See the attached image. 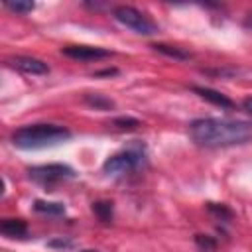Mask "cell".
<instances>
[{"label":"cell","instance_id":"obj_19","mask_svg":"<svg viewBox=\"0 0 252 252\" xmlns=\"http://www.w3.org/2000/svg\"><path fill=\"white\" fill-rule=\"evenodd\" d=\"M242 108L252 116V96H248V98H244V102H242Z\"/></svg>","mask_w":252,"mask_h":252},{"label":"cell","instance_id":"obj_4","mask_svg":"<svg viewBox=\"0 0 252 252\" xmlns=\"http://www.w3.org/2000/svg\"><path fill=\"white\" fill-rule=\"evenodd\" d=\"M112 16H114L116 22H120L122 26L130 28L132 32H136L140 35H154V33L159 32L158 24L134 6H116L112 10Z\"/></svg>","mask_w":252,"mask_h":252},{"label":"cell","instance_id":"obj_22","mask_svg":"<svg viewBox=\"0 0 252 252\" xmlns=\"http://www.w3.org/2000/svg\"><path fill=\"white\" fill-rule=\"evenodd\" d=\"M83 252H96V250H83Z\"/></svg>","mask_w":252,"mask_h":252},{"label":"cell","instance_id":"obj_12","mask_svg":"<svg viewBox=\"0 0 252 252\" xmlns=\"http://www.w3.org/2000/svg\"><path fill=\"white\" fill-rule=\"evenodd\" d=\"M156 51L167 55V57H173V59H189L191 55L187 51H183L181 47H173V45H167V43H154L152 45Z\"/></svg>","mask_w":252,"mask_h":252},{"label":"cell","instance_id":"obj_5","mask_svg":"<svg viewBox=\"0 0 252 252\" xmlns=\"http://www.w3.org/2000/svg\"><path fill=\"white\" fill-rule=\"evenodd\" d=\"M30 177L39 183V185H45V187H51L55 183H61V181H67V179H73L75 177V171L73 167L65 165V163H47V165H33L28 169Z\"/></svg>","mask_w":252,"mask_h":252},{"label":"cell","instance_id":"obj_16","mask_svg":"<svg viewBox=\"0 0 252 252\" xmlns=\"http://www.w3.org/2000/svg\"><path fill=\"white\" fill-rule=\"evenodd\" d=\"M209 213H213V215H217L220 220H228V219H232V211L230 209H226L224 205H219V203H209Z\"/></svg>","mask_w":252,"mask_h":252},{"label":"cell","instance_id":"obj_21","mask_svg":"<svg viewBox=\"0 0 252 252\" xmlns=\"http://www.w3.org/2000/svg\"><path fill=\"white\" fill-rule=\"evenodd\" d=\"M116 73H118L116 69H104V71H98L96 75H116Z\"/></svg>","mask_w":252,"mask_h":252},{"label":"cell","instance_id":"obj_2","mask_svg":"<svg viewBox=\"0 0 252 252\" xmlns=\"http://www.w3.org/2000/svg\"><path fill=\"white\" fill-rule=\"evenodd\" d=\"M71 138V132L59 124H28L12 134V144L20 150L51 148Z\"/></svg>","mask_w":252,"mask_h":252},{"label":"cell","instance_id":"obj_18","mask_svg":"<svg viewBox=\"0 0 252 252\" xmlns=\"http://www.w3.org/2000/svg\"><path fill=\"white\" fill-rule=\"evenodd\" d=\"M49 246H53V248H55V246H59V248H69L71 242H69V240H51Z\"/></svg>","mask_w":252,"mask_h":252},{"label":"cell","instance_id":"obj_8","mask_svg":"<svg viewBox=\"0 0 252 252\" xmlns=\"http://www.w3.org/2000/svg\"><path fill=\"white\" fill-rule=\"evenodd\" d=\"M193 91H195L201 98L209 100V102L215 104V106H220V108H232V106H234V102H232L228 96L220 94V93L215 91V89H209V87H193Z\"/></svg>","mask_w":252,"mask_h":252},{"label":"cell","instance_id":"obj_14","mask_svg":"<svg viewBox=\"0 0 252 252\" xmlns=\"http://www.w3.org/2000/svg\"><path fill=\"white\" fill-rule=\"evenodd\" d=\"M112 126L118 128V130H136L140 126V120L132 118V116H120V118L112 120Z\"/></svg>","mask_w":252,"mask_h":252},{"label":"cell","instance_id":"obj_9","mask_svg":"<svg viewBox=\"0 0 252 252\" xmlns=\"http://www.w3.org/2000/svg\"><path fill=\"white\" fill-rule=\"evenodd\" d=\"M0 232L10 236V238H16V236L22 238L28 234V224L22 219H4L0 222Z\"/></svg>","mask_w":252,"mask_h":252},{"label":"cell","instance_id":"obj_13","mask_svg":"<svg viewBox=\"0 0 252 252\" xmlns=\"http://www.w3.org/2000/svg\"><path fill=\"white\" fill-rule=\"evenodd\" d=\"M4 6L12 12H16V14H28L35 8V4L30 2V0H8V2H4Z\"/></svg>","mask_w":252,"mask_h":252},{"label":"cell","instance_id":"obj_20","mask_svg":"<svg viewBox=\"0 0 252 252\" xmlns=\"http://www.w3.org/2000/svg\"><path fill=\"white\" fill-rule=\"evenodd\" d=\"M244 28H248V30L252 32V12L246 14V18H244Z\"/></svg>","mask_w":252,"mask_h":252},{"label":"cell","instance_id":"obj_1","mask_svg":"<svg viewBox=\"0 0 252 252\" xmlns=\"http://www.w3.org/2000/svg\"><path fill=\"white\" fill-rule=\"evenodd\" d=\"M189 136L203 148H230L252 142V122L228 118H197L189 124Z\"/></svg>","mask_w":252,"mask_h":252},{"label":"cell","instance_id":"obj_15","mask_svg":"<svg viewBox=\"0 0 252 252\" xmlns=\"http://www.w3.org/2000/svg\"><path fill=\"white\" fill-rule=\"evenodd\" d=\"M195 244L201 252H213L217 248V240L207 234H195Z\"/></svg>","mask_w":252,"mask_h":252},{"label":"cell","instance_id":"obj_3","mask_svg":"<svg viewBox=\"0 0 252 252\" xmlns=\"http://www.w3.org/2000/svg\"><path fill=\"white\" fill-rule=\"evenodd\" d=\"M146 161V156H144V150H138V148H128V150H122L114 156H110L104 163H102V171L106 175H112V177H118V175H126V173H132L136 169H140Z\"/></svg>","mask_w":252,"mask_h":252},{"label":"cell","instance_id":"obj_7","mask_svg":"<svg viewBox=\"0 0 252 252\" xmlns=\"http://www.w3.org/2000/svg\"><path fill=\"white\" fill-rule=\"evenodd\" d=\"M6 63L22 73H28V75H45L49 71L47 63L41 61V59H35V57H26V55H16V57H8Z\"/></svg>","mask_w":252,"mask_h":252},{"label":"cell","instance_id":"obj_10","mask_svg":"<svg viewBox=\"0 0 252 252\" xmlns=\"http://www.w3.org/2000/svg\"><path fill=\"white\" fill-rule=\"evenodd\" d=\"M33 211L41 213V215L61 217V215H65V205L63 203H55V201H41V199H37L33 203Z\"/></svg>","mask_w":252,"mask_h":252},{"label":"cell","instance_id":"obj_11","mask_svg":"<svg viewBox=\"0 0 252 252\" xmlns=\"http://www.w3.org/2000/svg\"><path fill=\"white\" fill-rule=\"evenodd\" d=\"M93 213H94V217H96L100 222H110V220H112L114 207H112L110 201H94V203H93Z\"/></svg>","mask_w":252,"mask_h":252},{"label":"cell","instance_id":"obj_6","mask_svg":"<svg viewBox=\"0 0 252 252\" xmlns=\"http://www.w3.org/2000/svg\"><path fill=\"white\" fill-rule=\"evenodd\" d=\"M65 57L79 59V61H96V59H106L112 55V51L102 49V47H93V45H67L61 49Z\"/></svg>","mask_w":252,"mask_h":252},{"label":"cell","instance_id":"obj_17","mask_svg":"<svg viewBox=\"0 0 252 252\" xmlns=\"http://www.w3.org/2000/svg\"><path fill=\"white\" fill-rule=\"evenodd\" d=\"M85 100H87L91 106H94V108H110V106H112V100H108V98H104V96H100V94H87Z\"/></svg>","mask_w":252,"mask_h":252}]
</instances>
